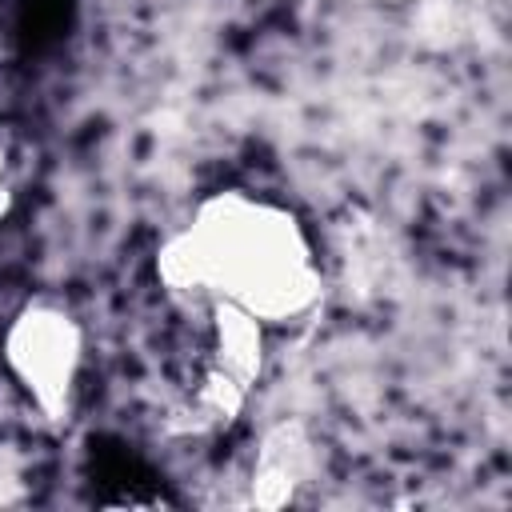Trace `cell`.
<instances>
[{
    "label": "cell",
    "instance_id": "obj_1",
    "mask_svg": "<svg viewBox=\"0 0 512 512\" xmlns=\"http://www.w3.org/2000/svg\"><path fill=\"white\" fill-rule=\"evenodd\" d=\"M160 272L180 292H216L256 320H288L316 300L320 276L292 216L244 196L212 200L176 236Z\"/></svg>",
    "mask_w": 512,
    "mask_h": 512
},
{
    "label": "cell",
    "instance_id": "obj_2",
    "mask_svg": "<svg viewBox=\"0 0 512 512\" xmlns=\"http://www.w3.org/2000/svg\"><path fill=\"white\" fill-rule=\"evenodd\" d=\"M8 360L36 404L52 416L68 408V392L80 364V332L56 308H32L8 332Z\"/></svg>",
    "mask_w": 512,
    "mask_h": 512
},
{
    "label": "cell",
    "instance_id": "obj_3",
    "mask_svg": "<svg viewBox=\"0 0 512 512\" xmlns=\"http://www.w3.org/2000/svg\"><path fill=\"white\" fill-rule=\"evenodd\" d=\"M304 468H308V444H304V432L296 424H280L268 440H264V452H260V488H276L268 504H284L292 500V488L304 480Z\"/></svg>",
    "mask_w": 512,
    "mask_h": 512
},
{
    "label": "cell",
    "instance_id": "obj_4",
    "mask_svg": "<svg viewBox=\"0 0 512 512\" xmlns=\"http://www.w3.org/2000/svg\"><path fill=\"white\" fill-rule=\"evenodd\" d=\"M16 484H20V464H16V456L0 444V500H12V496H16Z\"/></svg>",
    "mask_w": 512,
    "mask_h": 512
}]
</instances>
